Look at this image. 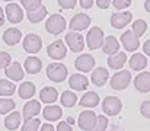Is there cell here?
Wrapping results in <instances>:
<instances>
[{"mask_svg": "<svg viewBox=\"0 0 150 131\" xmlns=\"http://www.w3.org/2000/svg\"><path fill=\"white\" fill-rule=\"evenodd\" d=\"M69 76V70L63 63H51L47 66V77L54 83H61L67 79Z\"/></svg>", "mask_w": 150, "mask_h": 131, "instance_id": "cell-1", "label": "cell"}, {"mask_svg": "<svg viewBox=\"0 0 150 131\" xmlns=\"http://www.w3.org/2000/svg\"><path fill=\"white\" fill-rule=\"evenodd\" d=\"M66 26H67L66 19H64L61 15H57V13L51 15L50 18L45 21V29L50 32L51 35H58V34H61V32L66 29Z\"/></svg>", "mask_w": 150, "mask_h": 131, "instance_id": "cell-2", "label": "cell"}, {"mask_svg": "<svg viewBox=\"0 0 150 131\" xmlns=\"http://www.w3.org/2000/svg\"><path fill=\"white\" fill-rule=\"evenodd\" d=\"M64 44L66 47H69L70 51L73 52H80L83 48H85V38L82 35V32H74V31H70L66 38H64Z\"/></svg>", "mask_w": 150, "mask_h": 131, "instance_id": "cell-3", "label": "cell"}, {"mask_svg": "<svg viewBox=\"0 0 150 131\" xmlns=\"http://www.w3.org/2000/svg\"><path fill=\"white\" fill-rule=\"evenodd\" d=\"M121 109H122V103H121L120 98H117V96H106L102 102V111L108 117L118 115L121 112Z\"/></svg>", "mask_w": 150, "mask_h": 131, "instance_id": "cell-4", "label": "cell"}, {"mask_svg": "<svg viewBox=\"0 0 150 131\" xmlns=\"http://www.w3.org/2000/svg\"><path fill=\"white\" fill-rule=\"evenodd\" d=\"M103 38H105L103 37V31L100 29L99 26H92L88 31L85 41H86V45L89 47V50H98V48H100V45H102Z\"/></svg>", "mask_w": 150, "mask_h": 131, "instance_id": "cell-5", "label": "cell"}, {"mask_svg": "<svg viewBox=\"0 0 150 131\" xmlns=\"http://www.w3.org/2000/svg\"><path fill=\"white\" fill-rule=\"evenodd\" d=\"M91 16L86 15V13H76L71 19H70V23H69V28L70 31H74V32H82L85 29H88L91 26Z\"/></svg>", "mask_w": 150, "mask_h": 131, "instance_id": "cell-6", "label": "cell"}, {"mask_svg": "<svg viewBox=\"0 0 150 131\" xmlns=\"http://www.w3.org/2000/svg\"><path fill=\"white\" fill-rule=\"evenodd\" d=\"M131 82V73L128 70H118L111 77V87L115 90H124Z\"/></svg>", "mask_w": 150, "mask_h": 131, "instance_id": "cell-7", "label": "cell"}, {"mask_svg": "<svg viewBox=\"0 0 150 131\" xmlns=\"http://www.w3.org/2000/svg\"><path fill=\"white\" fill-rule=\"evenodd\" d=\"M23 50L28 52V54H37V52H40L41 51V48H42V40H41V37L40 35H37V34H28L25 38H23Z\"/></svg>", "mask_w": 150, "mask_h": 131, "instance_id": "cell-8", "label": "cell"}, {"mask_svg": "<svg viewBox=\"0 0 150 131\" xmlns=\"http://www.w3.org/2000/svg\"><path fill=\"white\" fill-rule=\"evenodd\" d=\"M4 10V18L10 23H21L23 19V10L19 4L16 3H7V6L3 9Z\"/></svg>", "mask_w": 150, "mask_h": 131, "instance_id": "cell-9", "label": "cell"}, {"mask_svg": "<svg viewBox=\"0 0 150 131\" xmlns=\"http://www.w3.org/2000/svg\"><path fill=\"white\" fill-rule=\"evenodd\" d=\"M131 21H133V13L128 10H120V12H115L111 15V25L115 29L125 28Z\"/></svg>", "mask_w": 150, "mask_h": 131, "instance_id": "cell-10", "label": "cell"}, {"mask_svg": "<svg viewBox=\"0 0 150 131\" xmlns=\"http://www.w3.org/2000/svg\"><path fill=\"white\" fill-rule=\"evenodd\" d=\"M47 54H48V57H50V58L55 60V61L63 60V58L67 55V47H66L64 41L57 40V41L51 42L50 45L47 47Z\"/></svg>", "mask_w": 150, "mask_h": 131, "instance_id": "cell-11", "label": "cell"}, {"mask_svg": "<svg viewBox=\"0 0 150 131\" xmlns=\"http://www.w3.org/2000/svg\"><path fill=\"white\" fill-rule=\"evenodd\" d=\"M4 72H6V77H9L12 82H19L25 77V70L22 69L21 63H18V61H10L6 66Z\"/></svg>", "mask_w": 150, "mask_h": 131, "instance_id": "cell-12", "label": "cell"}, {"mask_svg": "<svg viewBox=\"0 0 150 131\" xmlns=\"http://www.w3.org/2000/svg\"><path fill=\"white\" fill-rule=\"evenodd\" d=\"M74 67L82 73H89L95 67V58L91 54H82L74 60Z\"/></svg>", "mask_w": 150, "mask_h": 131, "instance_id": "cell-13", "label": "cell"}, {"mask_svg": "<svg viewBox=\"0 0 150 131\" xmlns=\"http://www.w3.org/2000/svg\"><path fill=\"white\" fill-rule=\"evenodd\" d=\"M96 117H98V115H96L95 112H92V111H83V112H80V115H79V118H77V125H79V128L83 131H89L95 125Z\"/></svg>", "mask_w": 150, "mask_h": 131, "instance_id": "cell-14", "label": "cell"}, {"mask_svg": "<svg viewBox=\"0 0 150 131\" xmlns=\"http://www.w3.org/2000/svg\"><path fill=\"white\" fill-rule=\"evenodd\" d=\"M140 38H137L131 31H125L122 35H121V38H120V41L122 44V47L128 51V52H134V51H137V48L140 47V41H139Z\"/></svg>", "mask_w": 150, "mask_h": 131, "instance_id": "cell-15", "label": "cell"}, {"mask_svg": "<svg viewBox=\"0 0 150 131\" xmlns=\"http://www.w3.org/2000/svg\"><path fill=\"white\" fill-rule=\"evenodd\" d=\"M23 70L29 74H37L42 70V61L40 57L37 55H29L25 58V63H23Z\"/></svg>", "mask_w": 150, "mask_h": 131, "instance_id": "cell-16", "label": "cell"}, {"mask_svg": "<svg viewBox=\"0 0 150 131\" xmlns=\"http://www.w3.org/2000/svg\"><path fill=\"white\" fill-rule=\"evenodd\" d=\"M69 86L73 90H86L89 86V79L85 76V74H80V73H76V74H71L70 79H69Z\"/></svg>", "mask_w": 150, "mask_h": 131, "instance_id": "cell-17", "label": "cell"}, {"mask_svg": "<svg viewBox=\"0 0 150 131\" xmlns=\"http://www.w3.org/2000/svg\"><path fill=\"white\" fill-rule=\"evenodd\" d=\"M40 112H41V103L38 101H28L22 109L21 117H23V120H29V118H35Z\"/></svg>", "mask_w": 150, "mask_h": 131, "instance_id": "cell-18", "label": "cell"}, {"mask_svg": "<svg viewBox=\"0 0 150 131\" xmlns=\"http://www.w3.org/2000/svg\"><path fill=\"white\" fill-rule=\"evenodd\" d=\"M134 86L140 93H147L150 90V73L149 72H142L137 74L134 79Z\"/></svg>", "mask_w": 150, "mask_h": 131, "instance_id": "cell-19", "label": "cell"}, {"mask_svg": "<svg viewBox=\"0 0 150 131\" xmlns=\"http://www.w3.org/2000/svg\"><path fill=\"white\" fill-rule=\"evenodd\" d=\"M125 63H127V54L122 51H117L115 54H111L108 57V66L114 70H121Z\"/></svg>", "mask_w": 150, "mask_h": 131, "instance_id": "cell-20", "label": "cell"}, {"mask_svg": "<svg viewBox=\"0 0 150 131\" xmlns=\"http://www.w3.org/2000/svg\"><path fill=\"white\" fill-rule=\"evenodd\" d=\"M128 64H130L131 70H134V72H143V70L147 67V57H146L144 54L136 52V54H133V55L130 57Z\"/></svg>", "mask_w": 150, "mask_h": 131, "instance_id": "cell-21", "label": "cell"}, {"mask_svg": "<svg viewBox=\"0 0 150 131\" xmlns=\"http://www.w3.org/2000/svg\"><path fill=\"white\" fill-rule=\"evenodd\" d=\"M120 45H121L120 41H118L114 35H108V37L103 38L100 48H102V51H103L105 54L111 55V54H115V52L120 50Z\"/></svg>", "mask_w": 150, "mask_h": 131, "instance_id": "cell-22", "label": "cell"}, {"mask_svg": "<svg viewBox=\"0 0 150 131\" xmlns=\"http://www.w3.org/2000/svg\"><path fill=\"white\" fill-rule=\"evenodd\" d=\"M21 40H22V32L18 28H7L3 32V41L7 44L9 47L16 45L18 42H21Z\"/></svg>", "mask_w": 150, "mask_h": 131, "instance_id": "cell-23", "label": "cell"}, {"mask_svg": "<svg viewBox=\"0 0 150 131\" xmlns=\"http://www.w3.org/2000/svg\"><path fill=\"white\" fill-rule=\"evenodd\" d=\"M42 117L47 121H57L63 117V109L57 105H47L42 111Z\"/></svg>", "mask_w": 150, "mask_h": 131, "instance_id": "cell-24", "label": "cell"}, {"mask_svg": "<svg viewBox=\"0 0 150 131\" xmlns=\"http://www.w3.org/2000/svg\"><path fill=\"white\" fill-rule=\"evenodd\" d=\"M57 99H58V92H57V89H54V87L45 86L40 92V101L44 102L45 105H52Z\"/></svg>", "mask_w": 150, "mask_h": 131, "instance_id": "cell-25", "label": "cell"}, {"mask_svg": "<svg viewBox=\"0 0 150 131\" xmlns=\"http://www.w3.org/2000/svg\"><path fill=\"white\" fill-rule=\"evenodd\" d=\"M91 79H92V83H93L95 86H103V85L108 82V79H109V73H108V70L103 69V67H96V69L92 72Z\"/></svg>", "mask_w": 150, "mask_h": 131, "instance_id": "cell-26", "label": "cell"}, {"mask_svg": "<svg viewBox=\"0 0 150 131\" xmlns=\"http://www.w3.org/2000/svg\"><path fill=\"white\" fill-rule=\"evenodd\" d=\"M21 120H22L21 112H15V111H12V112H9L7 117L4 118V127H6L7 130H10V131L18 130V128L21 127Z\"/></svg>", "mask_w": 150, "mask_h": 131, "instance_id": "cell-27", "label": "cell"}, {"mask_svg": "<svg viewBox=\"0 0 150 131\" xmlns=\"http://www.w3.org/2000/svg\"><path fill=\"white\" fill-rule=\"evenodd\" d=\"M99 95L96 92H86L82 98H80V106L83 108H95L99 103Z\"/></svg>", "mask_w": 150, "mask_h": 131, "instance_id": "cell-28", "label": "cell"}, {"mask_svg": "<svg viewBox=\"0 0 150 131\" xmlns=\"http://www.w3.org/2000/svg\"><path fill=\"white\" fill-rule=\"evenodd\" d=\"M47 15H48V10H47V7L42 6V4H41L40 7H37L35 10H32V12H26V16H28V19H29L31 23H38V22H41L42 19L47 18Z\"/></svg>", "mask_w": 150, "mask_h": 131, "instance_id": "cell-29", "label": "cell"}, {"mask_svg": "<svg viewBox=\"0 0 150 131\" xmlns=\"http://www.w3.org/2000/svg\"><path fill=\"white\" fill-rule=\"evenodd\" d=\"M18 95L22 99H32L35 95V85L32 82H23L18 87Z\"/></svg>", "mask_w": 150, "mask_h": 131, "instance_id": "cell-30", "label": "cell"}, {"mask_svg": "<svg viewBox=\"0 0 150 131\" xmlns=\"http://www.w3.org/2000/svg\"><path fill=\"white\" fill-rule=\"evenodd\" d=\"M60 101H61V105H63V106H66V108H73V106L77 103L79 99H77V95H76L73 90H66V92H63Z\"/></svg>", "mask_w": 150, "mask_h": 131, "instance_id": "cell-31", "label": "cell"}, {"mask_svg": "<svg viewBox=\"0 0 150 131\" xmlns=\"http://www.w3.org/2000/svg\"><path fill=\"white\" fill-rule=\"evenodd\" d=\"M146 31H147V22H146V21H143V19H137V21L133 22L131 32H133L137 38L143 37V35L146 34Z\"/></svg>", "mask_w": 150, "mask_h": 131, "instance_id": "cell-32", "label": "cell"}, {"mask_svg": "<svg viewBox=\"0 0 150 131\" xmlns=\"http://www.w3.org/2000/svg\"><path fill=\"white\" fill-rule=\"evenodd\" d=\"M15 92H16V86L10 80L7 79L0 80V96H12Z\"/></svg>", "mask_w": 150, "mask_h": 131, "instance_id": "cell-33", "label": "cell"}, {"mask_svg": "<svg viewBox=\"0 0 150 131\" xmlns=\"http://www.w3.org/2000/svg\"><path fill=\"white\" fill-rule=\"evenodd\" d=\"M15 106H16L15 101H12L9 98H1L0 99V114L1 115H7L9 112H12L15 109Z\"/></svg>", "mask_w": 150, "mask_h": 131, "instance_id": "cell-34", "label": "cell"}, {"mask_svg": "<svg viewBox=\"0 0 150 131\" xmlns=\"http://www.w3.org/2000/svg\"><path fill=\"white\" fill-rule=\"evenodd\" d=\"M41 127V121L37 118H29L25 120V123L22 124V131H38Z\"/></svg>", "mask_w": 150, "mask_h": 131, "instance_id": "cell-35", "label": "cell"}, {"mask_svg": "<svg viewBox=\"0 0 150 131\" xmlns=\"http://www.w3.org/2000/svg\"><path fill=\"white\" fill-rule=\"evenodd\" d=\"M108 124H109V121H108V118H106L105 115H98V117H96L95 125H93L89 131H106Z\"/></svg>", "mask_w": 150, "mask_h": 131, "instance_id": "cell-36", "label": "cell"}, {"mask_svg": "<svg viewBox=\"0 0 150 131\" xmlns=\"http://www.w3.org/2000/svg\"><path fill=\"white\" fill-rule=\"evenodd\" d=\"M21 3L26 9V12H32L42 4V0H21Z\"/></svg>", "mask_w": 150, "mask_h": 131, "instance_id": "cell-37", "label": "cell"}, {"mask_svg": "<svg viewBox=\"0 0 150 131\" xmlns=\"http://www.w3.org/2000/svg\"><path fill=\"white\" fill-rule=\"evenodd\" d=\"M111 3L114 4V7L117 10H125L131 4V0H112Z\"/></svg>", "mask_w": 150, "mask_h": 131, "instance_id": "cell-38", "label": "cell"}, {"mask_svg": "<svg viewBox=\"0 0 150 131\" xmlns=\"http://www.w3.org/2000/svg\"><path fill=\"white\" fill-rule=\"evenodd\" d=\"M10 63V54L6 51H0V70L6 69V66Z\"/></svg>", "mask_w": 150, "mask_h": 131, "instance_id": "cell-39", "label": "cell"}, {"mask_svg": "<svg viewBox=\"0 0 150 131\" xmlns=\"http://www.w3.org/2000/svg\"><path fill=\"white\" fill-rule=\"evenodd\" d=\"M140 112L144 118H150V101H144L140 105Z\"/></svg>", "mask_w": 150, "mask_h": 131, "instance_id": "cell-40", "label": "cell"}, {"mask_svg": "<svg viewBox=\"0 0 150 131\" xmlns=\"http://www.w3.org/2000/svg\"><path fill=\"white\" fill-rule=\"evenodd\" d=\"M58 4L63 9H74V6L77 4V0H58Z\"/></svg>", "mask_w": 150, "mask_h": 131, "instance_id": "cell-41", "label": "cell"}, {"mask_svg": "<svg viewBox=\"0 0 150 131\" xmlns=\"http://www.w3.org/2000/svg\"><path fill=\"white\" fill-rule=\"evenodd\" d=\"M57 131H73V128H71V125L67 124L66 121H61V123L57 124Z\"/></svg>", "mask_w": 150, "mask_h": 131, "instance_id": "cell-42", "label": "cell"}, {"mask_svg": "<svg viewBox=\"0 0 150 131\" xmlns=\"http://www.w3.org/2000/svg\"><path fill=\"white\" fill-rule=\"evenodd\" d=\"M79 3H80V7H83V9H91V7L93 6L95 0H79Z\"/></svg>", "mask_w": 150, "mask_h": 131, "instance_id": "cell-43", "label": "cell"}, {"mask_svg": "<svg viewBox=\"0 0 150 131\" xmlns=\"http://www.w3.org/2000/svg\"><path fill=\"white\" fill-rule=\"evenodd\" d=\"M112 0H96V4L99 9H108Z\"/></svg>", "mask_w": 150, "mask_h": 131, "instance_id": "cell-44", "label": "cell"}, {"mask_svg": "<svg viewBox=\"0 0 150 131\" xmlns=\"http://www.w3.org/2000/svg\"><path fill=\"white\" fill-rule=\"evenodd\" d=\"M143 51H144V55H150V40L144 41V45H143Z\"/></svg>", "mask_w": 150, "mask_h": 131, "instance_id": "cell-45", "label": "cell"}, {"mask_svg": "<svg viewBox=\"0 0 150 131\" xmlns=\"http://www.w3.org/2000/svg\"><path fill=\"white\" fill-rule=\"evenodd\" d=\"M40 131H55V128H54L51 124H42Z\"/></svg>", "mask_w": 150, "mask_h": 131, "instance_id": "cell-46", "label": "cell"}, {"mask_svg": "<svg viewBox=\"0 0 150 131\" xmlns=\"http://www.w3.org/2000/svg\"><path fill=\"white\" fill-rule=\"evenodd\" d=\"M4 22H6V18H4V10H3V7H0V26H3V25H4Z\"/></svg>", "mask_w": 150, "mask_h": 131, "instance_id": "cell-47", "label": "cell"}, {"mask_svg": "<svg viewBox=\"0 0 150 131\" xmlns=\"http://www.w3.org/2000/svg\"><path fill=\"white\" fill-rule=\"evenodd\" d=\"M144 9H146V12H150V0H146V3H144Z\"/></svg>", "mask_w": 150, "mask_h": 131, "instance_id": "cell-48", "label": "cell"}, {"mask_svg": "<svg viewBox=\"0 0 150 131\" xmlns=\"http://www.w3.org/2000/svg\"><path fill=\"white\" fill-rule=\"evenodd\" d=\"M73 121H74V120H73V118H69V120H67V121H66V123H67V124H73Z\"/></svg>", "mask_w": 150, "mask_h": 131, "instance_id": "cell-49", "label": "cell"}, {"mask_svg": "<svg viewBox=\"0 0 150 131\" xmlns=\"http://www.w3.org/2000/svg\"><path fill=\"white\" fill-rule=\"evenodd\" d=\"M4 1H7V3H12V1H13V0H4Z\"/></svg>", "mask_w": 150, "mask_h": 131, "instance_id": "cell-50", "label": "cell"}, {"mask_svg": "<svg viewBox=\"0 0 150 131\" xmlns=\"http://www.w3.org/2000/svg\"><path fill=\"white\" fill-rule=\"evenodd\" d=\"M109 131H124V130H109Z\"/></svg>", "mask_w": 150, "mask_h": 131, "instance_id": "cell-51", "label": "cell"}]
</instances>
